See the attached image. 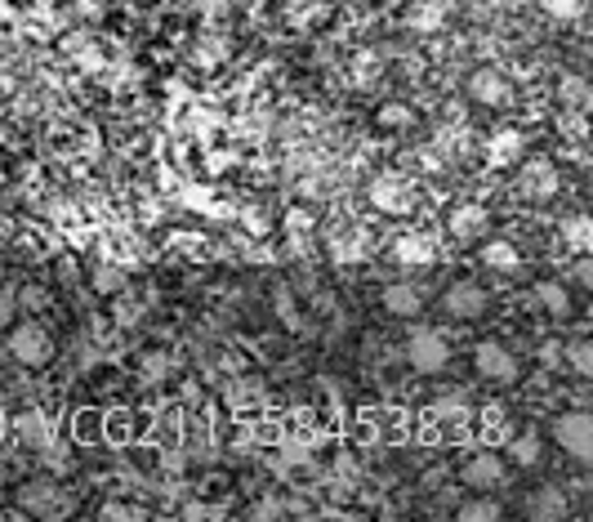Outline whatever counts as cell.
I'll return each instance as SVG.
<instances>
[{"label":"cell","mask_w":593,"mask_h":522,"mask_svg":"<svg viewBox=\"0 0 593 522\" xmlns=\"http://www.w3.org/2000/svg\"><path fill=\"white\" fill-rule=\"evenodd\" d=\"M366 202H371L379 215L402 219V215H415V206H420V193H415V187H411L402 174L384 170V174H375V179L366 183Z\"/></svg>","instance_id":"6da1fadb"},{"label":"cell","mask_w":593,"mask_h":522,"mask_svg":"<svg viewBox=\"0 0 593 522\" xmlns=\"http://www.w3.org/2000/svg\"><path fill=\"white\" fill-rule=\"evenodd\" d=\"M407 362L415 375H441L451 366V344L441 340V330L433 326H415L407 336Z\"/></svg>","instance_id":"7a4b0ae2"},{"label":"cell","mask_w":593,"mask_h":522,"mask_svg":"<svg viewBox=\"0 0 593 522\" xmlns=\"http://www.w3.org/2000/svg\"><path fill=\"white\" fill-rule=\"evenodd\" d=\"M10 357L23 366V371H40L49 366V357H55V340H49V330L36 326V321H23L10 330V340H5Z\"/></svg>","instance_id":"3957f363"},{"label":"cell","mask_w":593,"mask_h":522,"mask_svg":"<svg viewBox=\"0 0 593 522\" xmlns=\"http://www.w3.org/2000/svg\"><path fill=\"white\" fill-rule=\"evenodd\" d=\"M437 304H441V317H451V321H477V317H486L491 295H486V287H477V281L460 277V281H451V287L441 291Z\"/></svg>","instance_id":"277c9868"},{"label":"cell","mask_w":593,"mask_h":522,"mask_svg":"<svg viewBox=\"0 0 593 522\" xmlns=\"http://www.w3.org/2000/svg\"><path fill=\"white\" fill-rule=\"evenodd\" d=\"M554 438L576 464H593V415L589 411H567L554 420Z\"/></svg>","instance_id":"5b68a950"},{"label":"cell","mask_w":593,"mask_h":522,"mask_svg":"<svg viewBox=\"0 0 593 522\" xmlns=\"http://www.w3.org/2000/svg\"><path fill=\"white\" fill-rule=\"evenodd\" d=\"M473 371L486 379V385H513L522 375V362L513 357V349H505L500 340H482L473 349Z\"/></svg>","instance_id":"8992f818"},{"label":"cell","mask_w":593,"mask_h":522,"mask_svg":"<svg viewBox=\"0 0 593 522\" xmlns=\"http://www.w3.org/2000/svg\"><path fill=\"white\" fill-rule=\"evenodd\" d=\"M460 478H464V487H473V491H500L505 478H509V460H505L500 451L486 447V451H477V456L464 460Z\"/></svg>","instance_id":"52a82bcc"},{"label":"cell","mask_w":593,"mask_h":522,"mask_svg":"<svg viewBox=\"0 0 593 522\" xmlns=\"http://www.w3.org/2000/svg\"><path fill=\"white\" fill-rule=\"evenodd\" d=\"M558 187H562V174H558V166L554 161H545V157H535V161H527L522 170H518V193L527 197V202H554L558 197Z\"/></svg>","instance_id":"ba28073f"},{"label":"cell","mask_w":593,"mask_h":522,"mask_svg":"<svg viewBox=\"0 0 593 522\" xmlns=\"http://www.w3.org/2000/svg\"><path fill=\"white\" fill-rule=\"evenodd\" d=\"M469 99L477 104V108H509L513 104V85H509V76L500 72V68H477V72H469Z\"/></svg>","instance_id":"9c48e42d"},{"label":"cell","mask_w":593,"mask_h":522,"mask_svg":"<svg viewBox=\"0 0 593 522\" xmlns=\"http://www.w3.org/2000/svg\"><path fill=\"white\" fill-rule=\"evenodd\" d=\"M19 505L27 509V513H36V518H63L68 509H72V496L59 487V483H27V487H19Z\"/></svg>","instance_id":"30bf717a"},{"label":"cell","mask_w":593,"mask_h":522,"mask_svg":"<svg viewBox=\"0 0 593 522\" xmlns=\"http://www.w3.org/2000/svg\"><path fill=\"white\" fill-rule=\"evenodd\" d=\"M447 232L456 236V242H482V236L491 232V215H486V206H477V202H460V206L447 215Z\"/></svg>","instance_id":"8fae6325"},{"label":"cell","mask_w":593,"mask_h":522,"mask_svg":"<svg viewBox=\"0 0 593 522\" xmlns=\"http://www.w3.org/2000/svg\"><path fill=\"white\" fill-rule=\"evenodd\" d=\"M379 304L388 317H398V321H415L424 313V291L411 287V281H392V287L379 291Z\"/></svg>","instance_id":"7c38bea8"},{"label":"cell","mask_w":593,"mask_h":522,"mask_svg":"<svg viewBox=\"0 0 593 522\" xmlns=\"http://www.w3.org/2000/svg\"><path fill=\"white\" fill-rule=\"evenodd\" d=\"M392 259L402 268H433L437 264V242L428 232H402L398 242H392Z\"/></svg>","instance_id":"4fadbf2b"},{"label":"cell","mask_w":593,"mask_h":522,"mask_svg":"<svg viewBox=\"0 0 593 522\" xmlns=\"http://www.w3.org/2000/svg\"><path fill=\"white\" fill-rule=\"evenodd\" d=\"M531 295H535L540 313H545V317H554V321H567V317L576 313V295H571V287H562V281H554V277L535 281V287H531Z\"/></svg>","instance_id":"5bb4252c"},{"label":"cell","mask_w":593,"mask_h":522,"mask_svg":"<svg viewBox=\"0 0 593 522\" xmlns=\"http://www.w3.org/2000/svg\"><path fill=\"white\" fill-rule=\"evenodd\" d=\"M482 264H486L491 272H500V277H513V272H522V251H518L513 242H505V236H486Z\"/></svg>","instance_id":"9a60e30c"},{"label":"cell","mask_w":593,"mask_h":522,"mask_svg":"<svg viewBox=\"0 0 593 522\" xmlns=\"http://www.w3.org/2000/svg\"><path fill=\"white\" fill-rule=\"evenodd\" d=\"M527 518L531 522H562L567 518V496L558 487H535L527 496Z\"/></svg>","instance_id":"2e32d148"},{"label":"cell","mask_w":593,"mask_h":522,"mask_svg":"<svg viewBox=\"0 0 593 522\" xmlns=\"http://www.w3.org/2000/svg\"><path fill=\"white\" fill-rule=\"evenodd\" d=\"M330 259L335 264H362L366 259V236L358 228H339L330 236Z\"/></svg>","instance_id":"e0dca14e"},{"label":"cell","mask_w":593,"mask_h":522,"mask_svg":"<svg viewBox=\"0 0 593 522\" xmlns=\"http://www.w3.org/2000/svg\"><path fill=\"white\" fill-rule=\"evenodd\" d=\"M518 469H535L540 464V456H545V438H540L535 429H522V434H513L509 438V451H505Z\"/></svg>","instance_id":"ac0fdd59"},{"label":"cell","mask_w":593,"mask_h":522,"mask_svg":"<svg viewBox=\"0 0 593 522\" xmlns=\"http://www.w3.org/2000/svg\"><path fill=\"white\" fill-rule=\"evenodd\" d=\"M19 442L32 447V451H49L55 434H49V420H45L40 411H23V415H19Z\"/></svg>","instance_id":"d6986e66"},{"label":"cell","mask_w":593,"mask_h":522,"mask_svg":"<svg viewBox=\"0 0 593 522\" xmlns=\"http://www.w3.org/2000/svg\"><path fill=\"white\" fill-rule=\"evenodd\" d=\"M456 522H505V505L496 500V496H473V500H464L460 505V513H456Z\"/></svg>","instance_id":"ffe728a7"},{"label":"cell","mask_w":593,"mask_h":522,"mask_svg":"<svg viewBox=\"0 0 593 522\" xmlns=\"http://www.w3.org/2000/svg\"><path fill=\"white\" fill-rule=\"evenodd\" d=\"M562 242H567L576 255H589V246H593V223H589L584 215H567V219H562Z\"/></svg>","instance_id":"44dd1931"},{"label":"cell","mask_w":593,"mask_h":522,"mask_svg":"<svg viewBox=\"0 0 593 522\" xmlns=\"http://www.w3.org/2000/svg\"><path fill=\"white\" fill-rule=\"evenodd\" d=\"M518 157H522V134L518 130H500L496 138H491V161L496 166H509Z\"/></svg>","instance_id":"7402d4cb"},{"label":"cell","mask_w":593,"mask_h":522,"mask_svg":"<svg viewBox=\"0 0 593 522\" xmlns=\"http://www.w3.org/2000/svg\"><path fill=\"white\" fill-rule=\"evenodd\" d=\"M562 357H567V366L576 371V375H593V344L589 340H571V344H562Z\"/></svg>","instance_id":"603a6c76"},{"label":"cell","mask_w":593,"mask_h":522,"mask_svg":"<svg viewBox=\"0 0 593 522\" xmlns=\"http://www.w3.org/2000/svg\"><path fill=\"white\" fill-rule=\"evenodd\" d=\"M540 10H545L549 19H558V23H580V14H584L580 0H540Z\"/></svg>","instance_id":"cb8c5ba5"},{"label":"cell","mask_w":593,"mask_h":522,"mask_svg":"<svg viewBox=\"0 0 593 522\" xmlns=\"http://www.w3.org/2000/svg\"><path fill=\"white\" fill-rule=\"evenodd\" d=\"M433 420H447V424H460V420H469V406L456 398V402H437L433 406Z\"/></svg>","instance_id":"d4e9b609"},{"label":"cell","mask_w":593,"mask_h":522,"mask_svg":"<svg viewBox=\"0 0 593 522\" xmlns=\"http://www.w3.org/2000/svg\"><path fill=\"white\" fill-rule=\"evenodd\" d=\"M571 287H580V291L593 287V264H589V255H576V264H571Z\"/></svg>","instance_id":"484cf974"},{"label":"cell","mask_w":593,"mask_h":522,"mask_svg":"<svg viewBox=\"0 0 593 522\" xmlns=\"http://www.w3.org/2000/svg\"><path fill=\"white\" fill-rule=\"evenodd\" d=\"M130 420H134V415H125V411L108 415V438H112V442H121V438H125V429L134 434V424H130Z\"/></svg>","instance_id":"4316f807"},{"label":"cell","mask_w":593,"mask_h":522,"mask_svg":"<svg viewBox=\"0 0 593 522\" xmlns=\"http://www.w3.org/2000/svg\"><path fill=\"white\" fill-rule=\"evenodd\" d=\"M379 125H411V112L402 104H392V108H379Z\"/></svg>","instance_id":"83f0119b"},{"label":"cell","mask_w":593,"mask_h":522,"mask_svg":"<svg viewBox=\"0 0 593 522\" xmlns=\"http://www.w3.org/2000/svg\"><path fill=\"white\" fill-rule=\"evenodd\" d=\"M562 94H567V104H571V108H584V94H589V89H584V81H576V76H571V81H562Z\"/></svg>","instance_id":"f1b7e54d"},{"label":"cell","mask_w":593,"mask_h":522,"mask_svg":"<svg viewBox=\"0 0 593 522\" xmlns=\"http://www.w3.org/2000/svg\"><path fill=\"white\" fill-rule=\"evenodd\" d=\"M411 23H415V27H420V32H433V27H437V23H441V10H433V5H424V10H420V14H411Z\"/></svg>","instance_id":"f546056e"},{"label":"cell","mask_w":593,"mask_h":522,"mask_svg":"<svg viewBox=\"0 0 593 522\" xmlns=\"http://www.w3.org/2000/svg\"><path fill=\"white\" fill-rule=\"evenodd\" d=\"M121 287V272L117 268H104V272H98V291H117Z\"/></svg>","instance_id":"4dcf8cb0"},{"label":"cell","mask_w":593,"mask_h":522,"mask_svg":"<svg viewBox=\"0 0 593 522\" xmlns=\"http://www.w3.org/2000/svg\"><path fill=\"white\" fill-rule=\"evenodd\" d=\"M10 321H14V300H10L5 291H0V330H5Z\"/></svg>","instance_id":"1f68e13d"},{"label":"cell","mask_w":593,"mask_h":522,"mask_svg":"<svg viewBox=\"0 0 593 522\" xmlns=\"http://www.w3.org/2000/svg\"><path fill=\"white\" fill-rule=\"evenodd\" d=\"M540 349H545V353H540V357H545V362H562V344H558V340H545V344H540Z\"/></svg>","instance_id":"d6a6232c"},{"label":"cell","mask_w":593,"mask_h":522,"mask_svg":"<svg viewBox=\"0 0 593 522\" xmlns=\"http://www.w3.org/2000/svg\"><path fill=\"white\" fill-rule=\"evenodd\" d=\"M0 434H5V415H0Z\"/></svg>","instance_id":"836d02e7"},{"label":"cell","mask_w":593,"mask_h":522,"mask_svg":"<svg viewBox=\"0 0 593 522\" xmlns=\"http://www.w3.org/2000/svg\"><path fill=\"white\" fill-rule=\"evenodd\" d=\"M0 385H5V366H0Z\"/></svg>","instance_id":"e575fe53"},{"label":"cell","mask_w":593,"mask_h":522,"mask_svg":"<svg viewBox=\"0 0 593 522\" xmlns=\"http://www.w3.org/2000/svg\"><path fill=\"white\" fill-rule=\"evenodd\" d=\"M0 281H5V264H0Z\"/></svg>","instance_id":"d590c367"}]
</instances>
